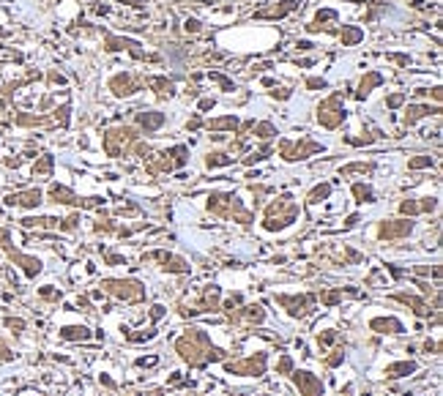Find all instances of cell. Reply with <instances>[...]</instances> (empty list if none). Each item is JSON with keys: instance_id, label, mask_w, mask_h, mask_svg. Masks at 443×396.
<instances>
[{"instance_id": "1", "label": "cell", "mask_w": 443, "mask_h": 396, "mask_svg": "<svg viewBox=\"0 0 443 396\" xmlns=\"http://www.w3.org/2000/svg\"><path fill=\"white\" fill-rule=\"evenodd\" d=\"M296 383L301 385L304 396H320V393H323V385L309 375V371H296Z\"/></svg>"}, {"instance_id": "2", "label": "cell", "mask_w": 443, "mask_h": 396, "mask_svg": "<svg viewBox=\"0 0 443 396\" xmlns=\"http://www.w3.org/2000/svg\"><path fill=\"white\" fill-rule=\"evenodd\" d=\"M372 328L375 331H383V334H386V331H389V334H397V331H402V325H400L397 320H372Z\"/></svg>"}, {"instance_id": "3", "label": "cell", "mask_w": 443, "mask_h": 396, "mask_svg": "<svg viewBox=\"0 0 443 396\" xmlns=\"http://www.w3.org/2000/svg\"><path fill=\"white\" fill-rule=\"evenodd\" d=\"M63 339H80V342H82V339H88L91 334H88V328H63V334H60Z\"/></svg>"}, {"instance_id": "4", "label": "cell", "mask_w": 443, "mask_h": 396, "mask_svg": "<svg viewBox=\"0 0 443 396\" xmlns=\"http://www.w3.org/2000/svg\"><path fill=\"white\" fill-rule=\"evenodd\" d=\"M416 369V363H397V366L389 369V377H402V375H410Z\"/></svg>"}]
</instances>
